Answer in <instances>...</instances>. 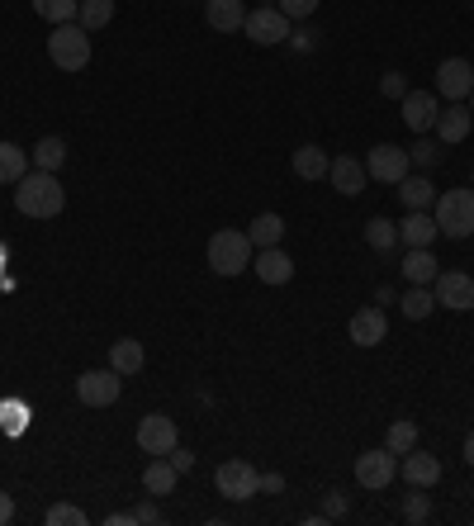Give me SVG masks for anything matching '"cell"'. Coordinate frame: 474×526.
I'll use <instances>...</instances> for the list:
<instances>
[{
	"label": "cell",
	"instance_id": "6da1fadb",
	"mask_svg": "<svg viewBox=\"0 0 474 526\" xmlns=\"http://www.w3.org/2000/svg\"><path fill=\"white\" fill-rule=\"evenodd\" d=\"M15 209L29 218H57L67 209V190L53 171H29L24 181H15Z\"/></svg>",
	"mask_w": 474,
	"mask_h": 526
},
{
	"label": "cell",
	"instance_id": "7a4b0ae2",
	"mask_svg": "<svg viewBox=\"0 0 474 526\" xmlns=\"http://www.w3.org/2000/svg\"><path fill=\"white\" fill-rule=\"evenodd\" d=\"M252 256H256V247L242 228H219V233L209 237V271L223 275V280L252 271Z\"/></svg>",
	"mask_w": 474,
	"mask_h": 526
},
{
	"label": "cell",
	"instance_id": "3957f363",
	"mask_svg": "<svg viewBox=\"0 0 474 526\" xmlns=\"http://www.w3.org/2000/svg\"><path fill=\"white\" fill-rule=\"evenodd\" d=\"M48 57H53L57 72H86L91 67V29L81 24H53L48 34Z\"/></svg>",
	"mask_w": 474,
	"mask_h": 526
},
{
	"label": "cell",
	"instance_id": "277c9868",
	"mask_svg": "<svg viewBox=\"0 0 474 526\" xmlns=\"http://www.w3.org/2000/svg\"><path fill=\"white\" fill-rule=\"evenodd\" d=\"M432 218H437L441 237H456V242H465V237H474V185L465 190H441L437 204H432Z\"/></svg>",
	"mask_w": 474,
	"mask_h": 526
},
{
	"label": "cell",
	"instance_id": "5b68a950",
	"mask_svg": "<svg viewBox=\"0 0 474 526\" xmlns=\"http://www.w3.org/2000/svg\"><path fill=\"white\" fill-rule=\"evenodd\" d=\"M214 484L228 503H247L261 493V470H256L252 460H223L219 470H214Z\"/></svg>",
	"mask_w": 474,
	"mask_h": 526
},
{
	"label": "cell",
	"instance_id": "8992f818",
	"mask_svg": "<svg viewBox=\"0 0 474 526\" xmlns=\"http://www.w3.org/2000/svg\"><path fill=\"white\" fill-rule=\"evenodd\" d=\"M242 34L252 38V43H261V48H275V43H285V38H290V19H285L280 5H256V10H247Z\"/></svg>",
	"mask_w": 474,
	"mask_h": 526
},
{
	"label": "cell",
	"instance_id": "52a82bcc",
	"mask_svg": "<svg viewBox=\"0 0 474 526\" xmlns=\"http://www.w3.org/2000/svg\"><path fill=\"white\" fill-rule=\"evenodd\" d=\"M365 171H370V181H380V185H399L403 176L413 171V162H408V147L375 143L370 152H365Z\"/></svg>",
	"mask_w": 474,
	"mask_h": 526
},
{
	"label": "cell",
	"instance_id": "ba28073f",
	"mask_svg": "<svg viewBox=\"0 0 474 526\" xmlns=\"http://www.w3.org/2000/svg\"><path fill=\"white\" fill-rule=\"evenodd\" d=\"M394 479H399V460H394L389 446L356 455V484H361V489H389Z\"/></svg>",
	"mask_w": 474,
	"mask_h": 526
},
{
	"label": "cell",
	"instance_id": "9c48e42d",
	"mask_svg": "<svg viewBox=\"0 0 474 526\" xmlns=\"http://www.w3.org/2000/svg\"><path fill=\"white\" fill-rule=\"evenodd\" d=\"M432 285H437V290H432L437 309H451V313H470V309H474V275H465V271H441Z\"/></svg>",
	"mask_w": 474,
	"mask_h": 526
},
{
	"label": "cell",
	"instance_id": "30bf717a",
	"mask_svg": "<svg viewBox=\"0 0 474 526\" xmlns=\"http://www.w3.org/2000/svg\"><path fill=\"white\" fill-rule=\"evenodd\" d=\"M119 389H124V375L119 370H86L81 380H76V399L86 403V408H110L119 399Z\"/></svg>",
	"mask_w": 474,
	"mask_h": 526
},
{
	"label": "cell",
	"instance_id": "8fae6325",
	"mask_svg": "<svg viewBox=\"0 0 474 526\" xmlns=\"http://www.w3.org/2000/svg\"><path fill=\"white\" fill-rule=\"evenodd\" d=\"M474 91V67L465 57H446L437 67V95L441 100H451V105H465Z\"/></svg>",
	"mask_w": 474,
	"mask_h": 526
},
{
	"label": "cell",
	"instance_id": "7c38bea8",
	"mask_svg": "<svg viewBox=\"0 0 474 526\" xmlns=\"http://www.w3.org/2000/svg\"><path fill=\"white\" fill-rule=\"evenodd\" d=\"M181 446V432H176V422L166 418V413H147L138 422V451L147 455H171Z\"/></svg>",
	"mask_w": 474,
	"mask_h": 526
},
{
	"label": "cell",
	"instance_id": "4fadbf2b",
	"mask_svg": "<svg viewBox=\"0 0 474 526\" xmlns=\"http://www.w3.org/2000/svg\"><path fill=\"white\" fill-rule=\"evenodd\" d=\"M437 100H441L437 91H413V86H408V95L399 100V105H403V124L413 128V133H432V128H437V114H441Z\"/></svg>",
	"mask_w": 474,
	"mask_h": 526
},
{
	"label": "cell",
	"instance_id": "5bb4252c",
	"mask_svg": "<svg viewBox=\"0 0 474 526\" xmlns=\"http://www.w3.org/2000/svg\"><path fill=\"white\" fill-rule=\"evenodd\" d=\"M347 332H351V342L370 351V346H380L384 337H389V318H384V309H380V304H365V309H356V313H351Z\"/></svg>",
	"mask_w": 474,
	"mask_h": 526
},
{
	"label": "cell",
	"instance_id": "9a60e30c",
	"mask_svg": "<svg viewBox=\"0 0 474 526\" xmlns=\"http://www.w3.org/2000/svg\"><path fill=\"white\" fill-rule=\"evenodd\" d=\"M328 181H332V190L337 195H347V200H356L365 190V181H370V171H365V162H356V157H332V166H328Z\"/></svg>",
	"mask_w": 474,
	"mask_h": 526
},
{
	"label": "cell",
	"instance_id": "2e32d148",
	"mask_svg": "<svg viewBox=\"0 0 474 526\" xmlns=\"http://www.w3.org/2000/svg\"><path fill=\"white\" fill-rule=\"evenodd\" d=\"M204 24L214 34H237L247 24V5L242 0H204Z\"/></svg>",
	"mask_w": 474,
	"mask_h": 526
},
{
	"label": "cell",
	"instance_id": "e0dca14e",
	"mask_svg": "<svg viewBox=\"0 0 474 526\" xmlns=\"http://www.w3.org/2000/svg\"><path fill=\"white\" fill-rule=\"evenodd\" d=\"M252 271L261 275L266 285H290V280H294V261L280 252V247H256Z\"/></svg>",
	"mask_w": 474,
	"mask_h": 526
},
{
	"label": "cell",
	"instance_id": "ac0fdd59",
	"mask_svg": "<svg viewBox=\"0 0 474 526\" xmlns=\"http://www.w3.org/2000/svg\"><path fill=\"white\" fill-rule=\"evenodd\" d=\"M437 237H441V228H437V218L427 214V209H408V218L399 223L403 247H432Z\"/></svg>",
	"mask_w": 474,
	"mask_h": 526
},
{
	"label": "cell",
	"instance_id": "d6986e66",
	"mask_svg": "<svg viewBox=\"0 0 474 526\" xmlns=\"http://www.w3.org/2000/svg\"><path fill=\"white\" fill-rule=\"evenodd\" d=\"M470 128H474L470 105H451V109H441V114H437V128H432V133H437L446 147H456V143L470 138Z\"/></svg>",
	"mask_w": 474,
	"mask_h": 526
},
{
	"label": "cell",
	"instance_id": "ffe728a7",
	"mask_svg": "<svg viewBox=\"0 0 474 526\" xmlns=\"http://www.w3.org/2000/svg\"><path fill=\"white\" fill-rule=\"evenodd\" d=\"M399 474L408 479V484H418V489H432V484L441 479V460H437V455H427V451H418V446H413V451L403 455Z\"/></svg>",
	"mask_w": 474,
	"mask_h": 526
},
{
	"label": "cell",
	"instance_id": "44dd1931",
	"mask_svg": "<svg viewBox=\"0 0 474 526\" xmlns=\"http://www.w3.org/2000/svg\"><path fill=\"white\" fill-rule=\"evenodd\" d=\"M399 271H403L408 285H432V280L441 275V261L432 256V247H408V256H403Z\"/></svg>",
	"mask_w": 474,
	"mask_h": 526
},
{
	"label": "cell",
	"instance_id": "7402d4cb",
	"mask_svg": "<svg viewBox=\"0 0 474 526\" xmlns=\"http://www.w3.org/2000/svg\"><path fill=\"white\" fill-rule=\"evenodd\" d=\"M328 166H332V157L318 143L294 147V176L299 181H328Z\"/></svg>",
	"mask_w": 474,
	"mask_h": 526
},
{
	"label": "cell",
	"instance_id": "603a6c76",
	"mask_svg": "<svg viewBox=\"0 0 474 526\" xmlns=\"http://www.w3.org/2000/svg\"><path fill=\"white\" fill-rule=\"evenodd\" d=\"M394 190H399L403 209H432V204H437V185L427 181V171H422V176H413V171H408V176H403Z\"/></svg>",
	"mask_w": 474,
	"mask_h": 526
},
{
	"label": "cell",
	"instance_id": "cb8c5ba5",
	"mask_svg": "<svg viewBox=\"0 0 474 526\" xmlns=\"http://www.w3.org/2000/svg\"><path fill=\"white\" fill-rule=\"evenodd\" d=\"M176 479H181V470L166 460V455H152L147 460V470H143V489L152 493V498H166V493L176 489Z\"/></svg>",
	"mask_w": 474,
	"mask_h": 526
},
{
	"label": "cell",
	"instance_id": "d4e9b609",
	"mask_svg": "<svg viewBox=\"0 0 474 526\" xmlns=\"http://www.w3.org/2000/svg\"><path fill=\"white\" fill-rule=\"evenodd\" d=\"M147 365V351H143V342H133V337H119V342L110 346V370H119V375H138Z\"/></svg>",
	"mask_w": 474,
	"mask_h": 526
},
{
	"label": "cell",
	"instance_id": "484cf974",
	"mask_svg": "<svg viewBox=\"0 0 474 526\" xmlns=\"http://www.w3.org/2000/svg\"><path fill=\"white\" fill-rule=\"evenodd\" d=\"M29 152L19 143H0V185H15V181H24L29 176Z\"/></svg>",
	"mask_w": 474,
	"mask_h": 526
},
{
	"label": "cell",
	"instance_id": "4316f807",
	"mask_svg": "<svg viewBox=\"0 0 474 526\" xmlns=\"http://www.w3.org/2000/svg\"><path fill=\"white\" fill-rule=\"evenodd\" d=\"M365 242H370V252L389 256L399 247V223H394V218H370V223H365Z\"/></svg>",
	"mask_w": 474,
	"mask_h": 526
},
{
	"label": "cell",
	"instance_id": "83f0119b",
	"mask_svg": "<svg viewBox=\"0 0 474 526\" xmlns=\"http://www.w3.org/2000/svg\"><path fill=\"white\" fill-rule=\"evenodd\" d=\"M247 237H252V247H280V237H285V218L280 214H256L252 228H247Z\"/></svg>",
	"mask_w": 474,
	"mask_h": 526
},
{
	"label": "cell",
	"instance_id": "f1b7e54d",
	"mask_svg": "<svg viewBox=\"0 0 474 526\" xmlns=\"http://www.w3.org/2000/svg\"><path fill=\"white\" fill-rule=\"evenodd\" d=\"M408 162L418 166V171H432V166L446 162V143H441V138H427V133H418V143L408 147Z\"/></svg>",
	"mask_w": 474,
	"mask_h": 526
},
{
	"label": "cell",
	"instance_id": "f546056e",
	"mask_svg": "<svg viewBox=\"0 0 474 526\" xmlns=\"http://www.w3.org/2000/svg\"><path fill=\"white\" fill-rule=\"evenodd\" d=\"M29 162H34V171H53L57 176V166L67 162V143H62V138H38V147L29 152Z\"/></svg>",
	"mask_w": 474,
	"mask_h": 526
},
{
	"label": "cell",
	"instance_id": "4dcf8cb0",
	"mask_svg": "<svg viewBox=\"0 0 474 526\" xmlns=\"http://www.w3.org/2000/svg\"><path fill=\"white\" fill-rule=\"evenodd\" d=\"M384 446H389L394 455H408L413 446H418V422H413V418L389 422V432H384Z\"/></svg>",
	"mask_w": 474,
	"mask_h": 526
},
{
	"label": "cell",
	"instance_id": "1f68e13d",
	"mask_svg": "<svg viewBox=\"0 0 474 526\" xmlns=\"http://www.w3.org/2000/svg\"><path fill=\"white\" fill-rule=\"evenodd\" d=\"M114 19V0H81V10H76V24H81V29H105V24H110Z\"/></svg>",
	"mask_w": 474,
	"mask_h": 526
},
{
	"label": "cell",
	"instance_id": "d6a6232c",
	"mask_svg": "<svg viewBox=\"0 0 474 526\" xmlns=\"http://www.w3.org/2000/svg\"><path fill=\"white\" fill-rule=\"evenodd\" d=\"M399 309H403V318H413V323H422L427 313L437 309V299H432V290H427V285H413V290H408V294L399 299Z\"/></svg>",
	"mask_w": 474,
	"mask_h": 526
},
{
	"label": "cell",
	"instance_id": "836d02e7",
	"mask_svg": "<svg viewBox=\"0 0 474 526\" xmlns=\"http://www.w3.org/2000/svg\"><path fill=\"white\" fill-rule=\"evenodd\" d=\"M81 0H34V15L48 19V24H72Z\"/></svg>",
	"mask_w": 474,
	"mask_h": 526
},
{
	"label": "cell",
	"instance_id": "e575fe53",
	"mask_svg": "<svg viewBox=\"0 0 474 526\" xmlns=\"http://www.w3.org/2000/svg\"><path fill=\"white\" fill-rule=\"evenodd\" d=\"M427 517H432V498L413 484V493H403V522H427Z\"/></svg>",
	"mask_w": 474,
	"mask_h": 526
},
{
	"label": "cell",
	"instance_id": "d590c367",
	"mask_svg": "<svg viewBox=\"0 0 474 526\" xmlns=\"http://www.w3.org/2000/svg\"><path fill=\"white\" fill-rule=\"evenodd\" d=\"M43 522L48 526H86V508H76V503H53V508L43 512Z\"/></svg>",
	"mask_w": 474,
	"mask_h": 526
},
{
	"label": "cell",
	"instance_id": "8d00e7d4",
	"mask_svg": "<svg viewBox=\"0 0 474 526\" xmlns=\"http://www.w3.org/2000/svg\"><path fill=\"white\" fill-rule=\"evenodd\" d=\"M24 422H29V413H24V403H0V427L10 436L24 432Z\"/></svg>",
	"mask_w": 474,
	"mask_h": 526
},
{
	"label": "cell",
	"instance_id": "74e56055",
	"mask_svg": "<svg viewBox=\"0 0 474 526\" xmlns=\"http://www.w3.org/2000/svg\"><path fill=\"white\" fill-rule=\"evenodd\" d=\"M380 95H384V100H403V95H408V81H403V72H384L380 76Z\"/></svg>",
	"mask_w": 474,
	"mask_h": 526
},
{
	"label": "cell",
	"instance_id": "f35d334b",
	"mask_svg": "<svg viewBox=\"0 0 474 526\" xmlns=\"http://www.w3.org/2000/svg\"><path fill=\"white\" fill-rule=\"evenodd\" d=\"M323 517H328V522L347 517V493H342V489H328V493H323Z\"/></svg>",
	"mask_w": 474,
	"mask_h": 526
},
{
	"label": "cell",
	"instance_id": "ab89813d",
	"mask_svg": "<svg viewBox=\"0 0 474 526\" xmlns=\"http://www.w3.org/2000/svg\"><path fill=\"white\" fill-rule=\"evenodd\" d=\"M275 5H280V10H285V19H309L313 10H318V0H275Z\"/></svg>",
	"mask_w": 474,
	"mask_h": 526
},
{
	"label": "cell",
	"instance_id": "60d3db41",
	"mask_svg": "<svg viewBox=\"0 0 474 526\" xmlns=\"http://www.w3.org/2000/svg\"><path fill=\"white\" fill-rule=\"evenodd\" d=\"M133 522H138V526H157V522H162V508L152 503V493H147V503H138V508H133Z\"/></svg>",
	"mask_w": 474,
	"mask_h": 526
},
{
	"label": "cell",
	"instance_id": "b9f144b4",
	"mask_svg": "<svg viewBox=\"0 0 474 526\" xmlns=\"http://www.w3.org/2000/svg\"><path fill=\"white\" fill-rule=\"evenodd\" d=\"M285 43H290L294 53H309V48H318V34H313V29H290Z\"/></svg>",
	"mask_w": 474,
	"mask_h": 526
},
{
	"label": "cell",
	"instance_id": "7bdbcfd3",
	"mask_svg": "<svg viewBox=\"0 0 474 526\" xmlns=\"http://www.w3.org/2000/svg\"><path fill=\"white\" fill-rule=\"evenodd\" d=\"M166 460H171V465H176L181 474H190V470H195V455H190V451H181V446H176V451L166 455Z\"/></svg>",
	"mask_w": 474,
	"mask_h": 526
},
{
	"label": "cell",
	"instance_id": "ee69618b",
	"mask_svg": "<svg viewBox=\"0 0 474 526\" xmlns=\"http://www.w3.org/2000/svg\"><path fill=\"white\" fill-rule=\"evenodd\" d=\"M261 493H285V474H261Z\"/></svg>",
	"mask_w": 474,
	"mask_h": 526
},
{
	"label": "cell",
	"instance_id": "f6af8a7d",
	"mask_svg": "<svg viewBox=\"0 0 474 526\" xmlns=\"http://www.w3.org/2000/svg\"><path fill=\"white\" fill-rule=\"evenodd\" d=\"M10 522H15V498L0 489V526H10Z\"/></svg>",
	"mask_w": 474,
	"mask_h": 526
},
{
	"label": "cell",
	"instance_id": "bcb514c9",
	"mask_svg": "<svg viewBox=\"0 0 474 526\" xmlns=\"http://www.w3.org/2000/svg\"><path fill=\"white\" fill-rule=\"evenodd\" d=\"M375 304H399V299H394V290H389V285H380V290H375Z\"/></svg>",
	"mask_w": 474,
	"mask_h": 526
},
{
	"label": "cell",
	"instance_id": "7dc6e473",
	"mask_svg": "<svg viewBox=\"0 0 474 526\" xmlns=\"http://www.w3.org/2000/svg\"><path fill=\"white\" fill-rule=\"evenodd\" d=\"M110 526H133V512H110Z\"/></svg>",
	"mask_w": 474,
	"mask_h": 526
},
{
	"label": "cell",
	"instance_id": "c3c4849f",
	"mask_svg": "<svg viewBox=\"0 0 474 526\" xmlns=\"http://www.w3.org/2000/svg\"><path fill=\"white\" fill-rule=\"evenodd\" d=\"M465 465H470V470H474V432L465 436Z\"/></svg>",
	"mask_w": 474,
	"mask_h": 526
},
{
	"label": "cell",
	"instance_id": "681fc988",
	"mask_svg": "<svg viewBox=\"0 0 474 526\" xmlns=\"http://www.w3.org/2000/svg\"><path fill=\"white\" fill-rule=\"evenodd\" d=\"M470 114H474V91H470Z\"/></svg>",
	"mask_w": 474,
	"mask_h": 526
},
{
	"label": "cell",
	"instance_id": "f907efd6",
	"mask_svg": "<svg viewBox=\"0 0 474 526\" xmlns=\"http://www.w3.org/2000/svg\"><path fill=\"white\" fill-rule=\"evenodd\" d=\"M470 185H474V176H470Z\"/></svg>",
	"mask_w": 474,
	"mask_h": 526
}]
</instances>
